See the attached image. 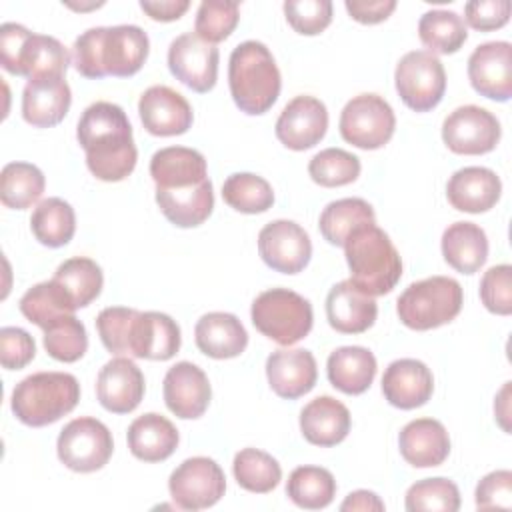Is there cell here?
Listing matches in <instances>:
<instances>
[{
    "label": "cell",
    "instance_id": "4316f807",
    "mask_svg": "<svg viewBox=\"0 0 512 512\" xmlns=\"http://www.w3.org/2000/svg\"><path fill=\"white\" fill-rule=\"evenodd\" d=\"M194 340L202 354L216 360H228L246 350L248 332L234 314L208 312L196 322Z\"/></svg>",
    "mask_w": 512,
    "mask_h": 512
},
{
    "label": "cell",
    "instance_id": "4fadbf2b",
    "mask_svg": "<svg viewBox=\"0 0 512 512\" xmlns=\"http://www.w3.org/2000/svg\"><path fill=\"white\" fill-rule=\"evenodd\" d=\"M258 252L266 266L282 274L302 272L312 256L306 230L292 220L268 222L258 234Z\"/></svg>",
    "mask_w": 512,
    "mask_h": 512
},
{
    "label": "cell",
    "instance_id": "91938a15",
    "mask_svg": "<svg viewBox=\"0 0 512 512\" xmlns=\"http://www.w3.org/2000/svg\"><path fill=\"white\" fill-rule=\"evenodd\" d=\"M340 510L342 512H356V510L358 512H370V510L382 512L384 502L378 498V494H374L370 490H356L346 496V500L340 504Z\"/></svg>",
    "mask_w": 512,
    "mask_h": 512
},
{
    "label": "cell",
    "instance_id": "681fc988",
    "mask_svg": "<svg viewBox=\"0 0 512 512\" xmlns=\"http://www.w3.org/2000/svg\"><path fill=\"white\" fill-rule=\"evenodd\" d=\"M136 312L134 308L110 306L96 316V330L108 352L128 354V336Z\"/></svg>",
    "mask_w": 512,
    "mask_h": 512
},
{
    "label": "cell",
    "instance_id": "f1b7e54d",
    "mask_svg": "<svg viewBox=\"0 0 512 512\" xmlns=\"http://www.w3.org/2000/svg\"><path fill=\"white\" fill-rule=\"evenodd\" d=\"M156 204L160 212L178 228L200 226L214 208V192L210 178L184 188H156Z\"/></svg>",
    "mask_w": 512,
    "mask_h": 512
},
{
    "label": "cell",
    "instance_id": "e575fe53",
    "mask_svg": "<svg viewBox=\"0 0 512 512\" xmlns=\"http://www.w3.org/2000/svg\"><path fill=\"white\" fill-rule=\"evenodd\" d=\"M70 298V302L78 308L88 306L100 296L104 276L100 266L86 256H74L64 260L52 278Z\"/></svg>",
    "mask_w": 512,
    "mask_h": 512
},
{
    "label": "cell",
    "instance_id": "9f6ffc18",
    "mask_svg": "<svg viewBox=\"0 0 512 512\" xmlns=\"http://www.w3.org/2000/svg\"><path fill=\"white\" fill-rule=\"evenodd\" d=\"M32 32L16 22H6L0 26V62L6 72L18 76L20 56Z\"/></svg>",
    "mask_w": 512,
    "mask_h": 512
},
{
    "label": "cell",
    "instance_id": "2e32d148",
    "mask_svg": "<svg viewBox=\"0 0 512 512\" xmlns=\"http://www.w3.org/2000/svg\"><path fill=\"white\" fill-rule=\"evenodd\" d=\"M138 114L144 128L154 136L184 134L194 120L188 100L164 84H156L144 90L138 100Z\"/></svg>",
    "mask_w": 512,
    "mask_h": 512
},
{
    "label": "cell",
    "instance_id": "816d5d0a",
    "mask_svg": "<svg viewBox=\"0 0 512 512\" xmlns=\"http://www.w3.org/2000/svg\"><path fill=\"white\" fill-rule=\"evenodd\" d=\"M104 26L90 28L82 32L72 46V64L84 78H104V66H102V40H104Z\"/></svg>",
    "mask_w": 512,
    "mask_h": 512
},
{
    "label": "cell",
    "instance_id": "bcb514c9",
    "mask_svg": "<svg viewBox=\"0 0 512 512\" xmlns=\"http://www.w3.org/2000/svg\"><path fill=\"white\" fill-rule=\"evenodd\" d=\"M460 508L458 486L448 478H424L414 482L406 492V510H440L456 512Z\"/></svg>",
    "mask_w": 512,
    "mask_h": 512
},
{
    "label": "cell",
    "instance_id": "c3c4849f",
    "mask_svg": "<svg viewBox=\"0 0 512 512\" xmlns=\"http://www.w3.org/2000/svg\"><path fill=\"white\" fill-rule=\"evenodd\" d=\"M284 14L288 24L304 36L320 34L332 22L330 0H288L284 2Z\"/></svg>",
    "mask_w": 512,
    "mask_h": 512
},
{
    "label": "cell",
    "instance_id": "f6af8a7d",
    "mask_svg": "<svg viewBox=\"0 0 512 512\" xmlns=\"http://www.w3.org/2000/svg\"><path fill=\"white\" fill-rule=\"evenodd\" d=\"M360 158L342 148L320 150L308 164L310 178L324 186L336 188L354 182L360 176Z\"/></svg>",
    "mask_w": 512,
    "mask_h": 512
},
{
    "label": "cell",
    "instance_id": "277c9868",
    "mask_svg": "<svg viewBox=\"0 0 512 512\" xmlns=\"http://www.w3.org/2000/svg\"><path fill=\"white\" fill-rule=\"evenodd\" d=\"M80 400V384L68 372H36L20 380L10 398L14 416L32 428L70 414Z\"/></svg>",
    "mask_w": 512,
    "mask_h": 512
},
{
    "label": "cell",
    "instance_id": "484cf974",
    "mask_svg": "<svg viewBox=\"0 0 512 512\" xmlns=\"http://www.w3.org/2000/svg\"><path fill=\"white\" fill-rule=\"evenodd\" d=\"M398 446L402 458L414 468H432L448 458L450 436L442 422L434 418H416L400 430Z\"/></svg>",
    "mask_w": 512,
    "mask_h": 512
},
{
    "label": "cell",
    "instance_id": "ba28073f",
    "mask_svg": "<svg viewBox=\"0 0 512 512\" xmlns=\"http://www.w3.org/2000/svg\"><path fill=\"white\" fill-rule=\"evenodd\" d=\"M340 136L362 150H378L394 134L396 116L392 106L378 94H358L340 112Z\"/></svg>",
    "mask_w": 512,
    "mask_h": 512
},
{
    "label": "cell",
    "instance_id": "4dcf8cb0",
    "mask_svg": "<svg viewBox=\"0 0 512 512\" xmlns=\"http://www.w3.org/2000/svg\"><path fill=\"white\" fill-rule=\"evenodd\" d=\"M128 448L132 456L144 462H162L174 454L178 446L176 426L162 414L148 412L128 426Z\"/></svg>",
    "mask_w": 512,
    "mask_h": 512
},
{
    "label": "cell",
    "instance_id": "ab89813d",
    "mask_svg": "<svg viewBox=\"0 0 512 512\" xmlns=\"http://www.w3.org/2000/svg\"><path fill=\"white\" fill-rule=\"evenodd\" d=\"M70 64V54L60 40L54 36L34 34L28 38L18 66V76L34 78L42 74H60L66 76Z\"/></svg>",
    "mask_w": 512,
    "mask_h": 512
},
{
    "label": "cell",
    "instance_id": "8d00e7d4",
    "mask_svg": "<svg viewBox=\"0 0 512 512\" xmlns=\"http://www.w3.org/2000/svg\"><path fill=\"white\" fill-rule=\"evenodd\" d=\"M418 36L428 52L432 54H454L458 52L466 38L468 28L462 16L452 10H430L420 16Z\"/></svg>",
    "mask_w": 512,
    "mask_h": 512
},
{
    "label": "cell",
    "instance_id": "b9f144b4",
    "mask_svg": "<svg viewBox=\"0 0 512 512\" xmlns=\"http://www.w3.org/2000/svg\"><path fill=\"white\" fill-rule=\"evenodd\" d=\"M224 202L242 214H260L272 208V186L252 172L230 174L222 184Z\"/></svg>",
    "mask_w": 512,
    "mask_h": 512
},
{
    "label": "cell",
    "instance_id": "83f0119b",
    "mask_svg": "<svg viewBox=\"0 0 512 512\" xmlns=\"http://www.w3.org/2000/svg\"><path fill=\"white\" fill-rule=\"evenodd\" d=\"M300 430L314 446H336L350 432V412L340 400L318 396L302 408Z\"/></svg>",
    "mask_w": 512,
    "mask_h": 512
},
{
    "label": "cell",
    "instance_id": "e0dca14e",
    "mask_svg": "<svg viewBox=\"0 0 512 512\" xmlns=\"http://www.w3.org/2000/svg\"><path fill=\"white\" fill-rule=\"evenodd\" d=\"M162 392L168 410L184 420L200 418L212 398V388L204 370L186 360L168 368Z\"/></svg>",
    "mask_w": 512,
    "mask_h": 512
},
{
    "label": "cell",
    "instance_id": "603a6c76",
    "mask_svg": "<svg viewBox=\"0 0 512 512\" xmlns=\"http://www.w3.org/2000/svg\"><path fill=\"white\" fill-rule=\"evenodd\" d=\"M502 182L494 170L466 166L456 170L446 184V198L452 208L468 214L488 212L500 200Z\"/></svg>",
    "mask_w": 512,
    "mask_h": 512
},
{
    "label": "cell",
    "instance_id": "cb8c5ba5",
    "mask_svg": "<svg viewBox=\"0 0 512 512\" xmlns=\"http://www.w3.org/2000/svg\"><path fill=\"white\" fill-rule=\"evenodd\" d=\"M378 316L374 296L356 288L350 280L334 284L326 296L328 324L342 334L366 332Z\"/></svg>",
    "mask_w": 512,
    "mask_h": 512
},
{
    "label": "cell",
    "instance_id": "f5cc1de1",
    "mask_svg": "<svg viewBox=\"0 0 512 512\" xmlns=\"http://www.w3.org/2000/svg\"><path fill=\"white\" fill-rule=\"evenodd\" d=\"M36 356L34 338L16 326L0 330V362L6 370H20Z\"/></svg>",
    "mask_w": 512,
    "mask_h": 512
},
{
    "label": "cell",
    "instance_id": "ee69618b",
    "mask_svg": "<svg viewBox=\"0 0 512 512\" xmlns=\"http://www.w3.org/2000/svg\"><path fill=\"white\" fill-rule=\"evenodd\" d=\"M44 348L58 362H76L88 350V334L74 314H62L44 328Z\"/></svg>",
    "mask_w": 512,
    "mask_h": 512
},
{
    "label": "cell",
    "instance_id": "44dd1931",
    "mask_svg": "<svg viewBox=\"0 0 512 512\" xmlns=\"http://www.w3.org/2000/svg\"><path fill=\"white\" fill-rule=\"evenodd\" d=\"M266 376L274 394L286 400H296L314 388L318 368L310 350L280 348L268 356Z\"/></svg>",
    "mask_w": 512,
    "mask_h": 512
},
{
    "label": "cell",
    "instance_id": "9c48e42d",
    "mask_svg": "<svg viewBox=\"0 0 512 512\" xmlns=\"http://www.w3.org/2000/svg\"><path fill=\"white\" fill-rule=\"evenodd\" d=\"M114 440L106 424L92 416L70 420L58 434L56 452L60 462L74 472H96L112 456Z\"/></svg>",
    "mask_w": 512,
    "mask_h": 512
},
{
    "label": "cell",
    "instance_id": "7402d4cb",
    "mask_svg": "<svg viewBox=\"0 0 512 512\" xmlns=\"http://www.w3.org/2000/svg\"><path fill=\"white\" fill-rule=\"evenodd\" d=\"M434 392V378L430 368L416 358H400L388 364L382 376L384 398L400 408L412 410L424 406Z\"/></svg>",
    "mask_w": 512,
    "mask_h": 512
},
{
    "label": "cell",
    "instance_id": "5b68a950",
    "mask_svg": "<svg viewBox=\"0 0 512 512\" xmlns=\"http://www.w3.org/2000/svg\"><path fill=\"white\" fill-rule=\"evenodd\" d=\"M462 286L448 276L412 282L396 302L398 318L412 330H432L452 322L462 310Z\"/></svg>",
    "mask_w": 512,
    "mask_h": 512
},
{
    "label": "cell",
    "instance_id": "60d3db41",
    "mask_svg": "<svg viewBox=\"0 0 512 512\" xmlns=\"http://www.w3.org/2000/svg\"><path fill=\"white\" fill-rule=\"evenodd\" d=\"M232 472L238 486L256 494L272 492L282 480V468L278 460L258 448L240 450L234 456Z\"/></svg>",
    "mask_w": 512,
    "mask_h": 512
},
{
    "label": "cell",
    "instance_id": "94428289",
    "mask_svg": "<svg viewBox=\"0 0 512 512\" xmlns=\"http://www.w3.org/2000/svg\"><path fill=\"white\" fill-rule=\"evenodd\" d=\"M510 382L504 384V388L500 390V394L496 396V402H494V412H496V418L500 422V426L504 428V432H510V424H508V418H510V410H508V404H510Z\"/></svg>",
    "mask_w": 512,
    "mask_h": 512
},
{
    "label": "cell",
    "instance_id": "7a4b0ae2",
    "mask_svg": "<svg viewBox=\"0 0 512 512\" xmlns=\"http://www.w3.org/2000/svg\"><path fill=\"white\" fill-rule=\"evenodd\" d=\"M350 282L370 296L388 294L402 276V258L390 236L374 222L354 228L344 242Z\"/></svg>",
    "mask_w": 512,
    "mask_h": 512
},
{
    "label": "cell",
    "instance_id": "db71d44e",
    "mask_svg": "<svg viewBox=\"0 0 512 512\" xmlns=\"http://www.w3.org/2000/svg\"><path fill=\"white\" fill-rule=\"evenodd\" d=\"M476 506L480 510L510 508L512 506V472L494 470L486 474L476 486Z\"/></svg>",
    "mask_w": 512,
    "mask_h": 512
},
{
    "label": "cell",
    "instance_id": "d6a6232c",
    "mask_svg": "<svg viewBox=\"0 0 512 512\" xmlns=\"http://www.w3.org/2000/svg\"><path fill=\"white\" fill-rule=\"evenodd\" d=\"M442 256L460 274L478 272L488 258L486 232L474 222H454L442 234Z\"/></svg>",
    "mask_w": 512,
    "mask_h": 512
},
{
    "label": "cell",
    "instance_id": "5bb4252c",
    "mask_svg": "<svg viewBox=\"0 0 512 512\" xmlns=\"http://www.w3.org/2000/svg\"><path fill=\"white\" fill-rule=\"evenodd\" d=\"M472 88L490 100L506 102L512 96V46L504 40L484 42L468 58Z\"/></svg>",
    "mask_w": 512,
    "mask_h": 512
},
{
    "label": "cell",
    "instance_id": "6f0895ef",
    "mask_svg": "<svg viewBox=\"0 0 512 512\" xmlns=\"http://www.w3.org/2000/svg\"><path fill=\"white\" fill-rule=\"evenodd\" d=\"M344 6L348 14L360 24L384 22L396 10L394 0H346Z\"/></svg>",
    "mask_w": 512,
    "mask_h": 512
},
{
    "label": "cell",
    "instance_id": "7dc6e473",
    "mask_svg": "<svg viewBox=\"0 0 512 512\" xmlns=\"http://www.w3.org/2000/svg\"><path fill=\"white\" fill-rule=\"evenodd\" d=\"M240 18V6L238 2H220V0H206L198 6L196 12V22H194V32L210 42H222L226 40Z\"/></svg>",
    "mask_w": 512,
    "mask_h": 512
},
{
    "label": "cell",
    "instance_id": "8992f818",
    "mask_svg": "<svg viewBox=\"0 0 512 512\" xmlns=\"http://www.w3.org/2000/svg\"><path fill=\"white\" fill-rule=\"evenodd\" d=\"M250 316L258 332L282 346H292L306 338L314 322L310 302L288 288L260 292L252 302Z\"/></svg>",
    "mask_w": 512,
    "mask_h": 512
},
{
    "label": "cell",
    "instance_id": "ac0fdd59",
    "mask_svg": "<svg viewBox=\"0 0 512 512\" xmlns=\"http://www.w3.org/2000/svg\"><path fill=\"white\" fill-rule=\"evenodd\" d=\"M72 104V92L64 76L42 74L26 82L22 92V116L36 128H50L64 120Z\"/></svg>",
    "mask_w": 512,
    "mask_h": 512
},
{
    "label": "cell",
    "instance_id": "9a60e30c",
    "mask_svg": "<svg viewBox=\"0 0 512 512\" xmlns=\"http://www.w3.org/2000/svg\"><path fill=\"white\" fill-rule=\"evenodd\" d=\"M328 128V110L314 96L292 98L276 120V138L290 150L316 146Z\"/></svg>",
    "mask_w": 512,
    "mask_h": 512
},
{
    "label": "cell",
    "instance_id": "1f68e13d",
    "mask_svg": "<svg viewBox=\"0 0 512 512\" xmlns=\"http://www.w3.org/2000/svg\"><path fill=\"white\" fill-rule=\"evenodd\" d=\"M326 372L336 390L356 396L370 388L376 376V358L364 346H342L328 356Z\"/></svg>",
    "mask_w": 512,
    "mask_h": 512
},
{
    "label": "cell",
    "instance_id": "f546056e",
    "mask_svg": "<svg viewBox=\"0 0 512 512\" xmlns=\"http://www.w3.org/2000/svg\"><path fill=\"white\" fill-rule=\"evenodd\" d=\"M150 176L156 188H184L208 180L206 158L186 146L160 148L150 158Z\"/></svg>",
    "mask_w": 512,
    "mask_h": 512
},
{
    "label": "cell",
    "instance_id": "680465c9",
    "mask_svg": "<svg viewBox=\"0 0 512 512\" xmlns=\"http://www.w3.org/2000/svg\"><path fill=\"white\" fill-rule=\"evenodd\" d=\"M140 8L158 22H172L178 20L188 8V0H142Z\"/></svg>",
    "mask_w": 512,
    "mask_h": 512
},
{
    "label": "cell",
    "instance_id": "8fae6325",
    "mask_svg": "<svg viewBox=\"0 0 512 512\" xmlns=\"http://www.w3.org/2000/svg\"><path fill=\"white\" fill-rule=\"evenodd\" d=\"M500 134L498 118L474 104L452 110L442 122V140L454 154H488L496 148Z\"/></svg>",
    "mask_w": 512,
    "mask_h": 512
},
{
    "label": "cell",
    "instance_id": "d590c367",
    "mask_svg": "<svg viewBox=\"0 0 512 512\" xmlns=\"http://www.w3.org/2000/svg\"><path fill=\"white\" fill-rule=\"evenodd\" d=\"M286 494L304 510H320L334 500L336 480L322 466H298L288 476Z\"/></svg>",
    "mask_w": 512,
    "mask_h": 512
},
{
    "label": "cell",
    "instance_id": "7c38bea8",
    "mask_svg": "<svg viewBox=\"0 0 512 512\" xmlns=\"http://www.w3.org/2000/svg\"><path fill=\"white\" fill-rule=\"evenodd\" d=\"M220 52L214 44L202 40L196 32H184L170 42L168 68L194 92H210L218 78Z\"/></svg>",
    "mask_w": 512,
    "mask_h": 512
},
{
    "label": "cell",
    "instance_id": "74e56055",
    "mask_svg": "<svg viewBox=\"0 0 512 512\" xmlns=\"http://www.w3.org/2000/svg\"><path fill=\"white\" fill-rule=\"evenodd\" d=\"M374 210L372 206L362 198H340L330 202L318 220L320 234L324 240H328L332 246H344L348 234L362 226L374 222Z\"/></svg>",
    "mask_w": 512,
    "mask_h": 512
},
{
    "label": "cell",
    "instance_id": "836d02e7",
    "mask_svg": "<svg viewBox=\"0 0 512 512\" xmlns=\"http://www.w3.org/2000/svg\"><path fill=\"white\" fill-rule=\"evenodd\" d=\"M30 230L34 238L48 248L66 246L76 232L74 208L62 198H46L34 208Z\"/></svg>",
    "mask_w": 512,
    "mask_h": 512
},
{
    "label": "cell",
    "instance_id": "11a10c76",
    "mask_svg": "<svg viewBox=\"0 0 512 512\" xmlns=\"http://www.w3.org/2000/svg\"><path fill=\"white\" fill-rule=\"evenodd\" d=\"M508 0H472L464 6L466 22L480 32H490L502 28L510 20Z\"/></svg>",
    "mask_w": 512,
    "mask_h": 512
},
{
    "label": "cell",
    "instance_id": "6da1fadb",
    "mask_svg": "<svg viewBox=\"0 0 512 512\" xmlns=\"http://www.w3.org/2000/svg\"><path fill=\"white\" fill-rule=\"evenodd\" d=\"M78 144L86 152L88 170L104 182H120L132 174L138 150L126 112L112 102L90 104L76 126Z\"/></svg>",
    "mask_w": 512,
    "mask_h": 512
},
{
    "label": "cell",
    "instance_id": "3957f363",
    "mask_svg": "<svg viewBox=\"0 0 512 512\" xmlns=\"http://www.w3.org/2000/svg\"><path fill=\"white\" fill-rule=\"evenodd\" d=\"M228 86L234 104L242 112L252 116L268 112L282 88L272 52L258 40L238 44L228 60Z\"/></svg>",
    "mask_w": 512,
    "mask_h": 512
},
{
    "label": "cell",
    "instance_id": "7bdbcfd3",
    "mask_svg": "<svg viewBox=\"0 0 512 512\" xmlns=\"http://www.w3.org/2000/svg\"><path fill=\"white\" fill-rule=\"evenodd\" d=\"M20 312L24 318L42 330L58 316L62 314H74L76 306L70 302L66 292L54 282L46 280L26 290V294L20 298Z\"/></svg>",
    "mask_w": 512,
    "mask_h": 512
},
{
    "label": "cell",
    "instance_id": "ffe728a7",
    "mask_svg": "<svg viewBox=\"0 0 512 512\" xmlns=\"http://www.w3.org/2000/svg\"><path fill=\"white\" fill-rule=\"evenodd\" d=\"M180 326L164 312H136L130 336L128 356L146 360H170L180 350Z\"/></svg>",
    "mask_w": 512,
    "mask_h": 512
},
{
    "label": "cell",
    "instance_id": "f907efd6",
    "mask_svg": "<svg viewBox=\"0 0 512 512\" xmlns=\"http://www.w3.org/2000/svg\"><path fill=\"white\" fill-rule=\"evenodd\" d=\"M480 300L492 314L508 316L512 312V266L498 264L484 272L480 280Z\"/></svg>",
    "mask_w": 512,
    "mask_h": 512
},
{
    "label": "cell",
    "instance_id": "30bf717a",
    "mask_svg": "<svg viewBox=\"0 0 512 512\" xmlns=\"http://www.w3.org/2000/svg\"><path fill=\"white\" fill-rule=\"evenodd\" d=\"M172 500L182 510H204L214 506L226 492L222 468L206 456L184 460L168 478Z\"/></svg>",
    "mask_w": 512,
    "mask_h": 512
},
{
    "label": "cell",
    "instance_id": "f35d334b",
    "mask_svg": "<svg viewBox=\"0 0 512 512\" xmlns=\"http://www.w3.org/2000/svg\"><path fill=\"white\" fill-rule=\"evenodd\" d=\"M46 186L44 174L30 162H10L0 174V200L8 208L26 210L38 202Z\"/></svg>",
    "mask_w": 512,
    "mask_h": 512
},
{
    "label": "cell",
    "instance_id": "52a82bcc",
    "mask_svg": "<svg viewBox=\"0 0 512 512\" xmlns=\"http://www.w3.org/2000/svg\"><path fill=\"white\" fill-rule=\"evenodd\" d=\"M396 92L414 112L436 108L446 92V72L440 58L428 50L406 52L394 70Z\"/></svg>",
    "mask_w": 512,
    "mask_h": 512
},
{
    "label": "cell",
    "instance_id": "d6986e66",
    "mask_svg": "<svg viewBox=\"0 0 512 512\" xmlns=\"http://www.w3.org/2000/svg\"><path fill=\"white\" fill-rule=\"evenodd\" d=\"M98 402L112 414H128L144 398V374L130 358L108 360L96 378Z\"/></svg>",
    "mask_w": 512,
    "mask_h": 512
},
{
    "label": "cell",
    "instance_id": "d4e9b609",
    "mask_svg": "<svg viewBox=\"0 0 512 512\" xmlns=\"http://www.w3.org/2000/svg\"><path fill=\"white\" fill-rule=\"evenodd\" d=\"M148 34L134 24L110 26L102 40V66L106 76H134L148 58Z\"/></svg>",
    "mask_w": 512,
    "mask_h": 512
}]
</instances>
